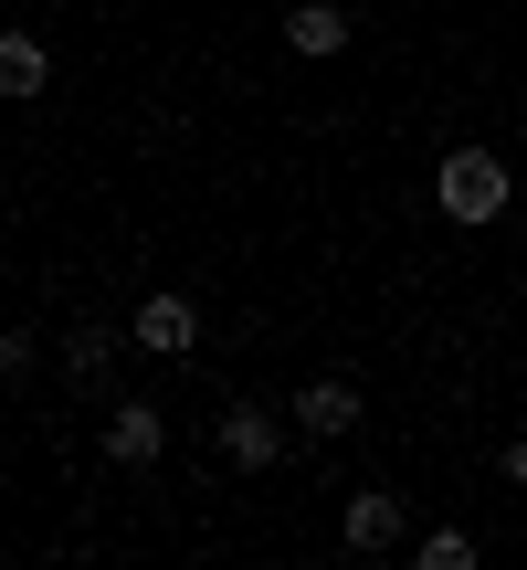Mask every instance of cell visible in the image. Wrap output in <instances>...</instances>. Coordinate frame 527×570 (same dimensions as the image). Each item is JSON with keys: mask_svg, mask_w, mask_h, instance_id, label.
<instances>
[{"mask_svg": "<svg viewBox=\"0 0 527 570\" xmlns=\"http://www.w3.org/2000/svg\"><path fill=\"white\" fill-rule=\"evenodd\" d=\"M338 539H348V550H390V539H401V497H390V487H359V497H348V518H338Z\"/></svg>", "mask_w": 527, "mask_h": 570, "instance_id": "obj_5", "label": "cell"}, {"mask_svg": "<svg viewBox=\"0 0 527 570\" xmlns=\"http://www.w3.org/2000/svg\"><path fill=\"white\" fill-rule=\"evenodd\" d=\"M496 465H507V475H517V487H527V433H517V444H507V454H496Z\"/></svg>", "mask_w": 527, "mask_h": 570, "instance_id": "obj_11", "label": "cell"}, {"mask_svg": "<svg viewBox=\"0 0 527 570\" xmlns=\"http://www.w3.org/2000/svg\"><path fill=\"white\" fill-rule=\"evenodd\" d=\"M159 444H169V423L148 402H117V423H106V454L117 465H159Z\"/></svg>", "mask_w": 527, "mask_h": 570, "instance_id": "obj_7", "label": "cell"}, {"mask_svg": "<svg viewBox=\"0 0 527 570\" xmlns=\"http://www.w3.org/2000/svg\"><path fill=\"white\" fill-rule=\"evenodd\" d=\"M127 338H138L148 360H180V348L201 338V306H190V296H148V306H138V327H127Z\"/></svg>", "mask_w": 527, "mask_h": 570, "instance_id": "obj_3", "label": "cell"}, {"mask_svg": "<svg viewBox=\"0 0 527 570\" xmlns=\"http://www.w3.org/2000/svg\"><path fill=\"white\" fill-rule=\"evenodd\" d=\"M117 327H74V338H63V370H74V381H106V370H117Z\"/></svg>", "mask_w": 527, "mask_h": 570, "instance_id": "obj_8", "label": "cell"}, {"mask_svg": "<svg viewBox=\"0 0 527 570\" xmlns=\"http://www.w3.org/2000/svg\"><path fill=\"white\" fill-rule=\"evenodd\" d=\"M222 454H232V465H243V475H264V465H275V454H285V423H275V412H222Z\"/></svg>", "mask_w": 527, "mask_h": 570, "instance_id": "obj_4", "label": "cell"}, {"mask_svg": "<svg viewBox=\"0 0 527 570\" xmlns=\"http://www.w3.org/2000/svg\"><path fill=\"white\" fill-rule=\"evenodd\" d=\"M285 42H296L306 63L348 53V11H338V0H306V11H285Z\"/></svg>", "mask_w": 527, "mask_h": 570, "instance_id": "obj_6", "label": "cell"}, {"mask_svg": "<svg viewBox=\"0 0 527 570\" xmlns=\"http://www.w3.org/2000/svg\"><path fill=\"white\" fill-rule=\"evenodd\" d=\"M296 433L306 444H348V433H359V391L348 381H306L296 391Z\"/></svg>", "mask_w": 527, "mask_h": 570, "instance_id": "obj_2", "label": "cell"}, {"mask_svg": "<svg viewBox=\"0 0 527 570\" xmlns=\"http://www.w3.org/2000/svg\"><path fill=\"white\" fill-rule=\"evenodd\" d=\"M0 96H42V42L32 32H0Z\"/></svg>", "mask_w": 527, "mask_h": 570, "instance_id": "obj_9", "label": "cell"}, {"mask_svg": "<svg viewBox=\"0 0 527 570\" xmlns=\"http://www.w3.org/2000/svg\"><path fill=\"white\" fill-rule=\"evenodd\" d=\"M507 159H496V148H444V169H432V202L454 212V223H496V212H507Z\"/></svg>", "mask_w": 527, "mask_h": 570, "instance_id": "obj_1", "label": "cell"}, {"mask_svg": "<svg viewBox=\"0 0 527 570\" xmlns=\"http://www.w3.org/2000/svg\"><path fill=\"white\" fill-rule=\"evenodd\" d=\"M411 560H422V570H475V529H432Z\"/></svg>", "mask_w": 527, "mask_h": 570, "instance_id": "obj_10", "label": "cell"}, {"mask_svg": "<svg viewBox=\"0 0 527 570\" xmlns=\"http://www.w3.org/2000/svg\"><path fill=\"white\" fill-rule=\"evenodd\" d=\"M117 11H138V0H117Z\"/></svg>", "mask_w": 527, "mask_h": 570, "instance_id": "obj_12", "label": "cell"}]
</instances>
